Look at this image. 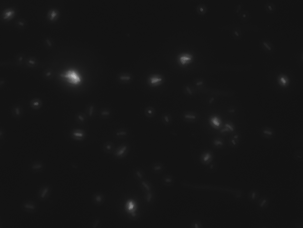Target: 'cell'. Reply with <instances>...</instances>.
<instances>
[{
	"label": "cell",
	"instance_id": "cell-1",
	"mask_svg": "<svg viewBox=\"0 0 303 228\" xmlns=\"http://www.w3.org/2000/svg\"><path fill=\"white\" fill-rule=\"evenodd\" d=\"M60 76L70 85L75 86L81 85L83 80L81 73L75 68L65 71L61 74Z\"/></svg>",
	"mask_w": 303,
	"mask_h": 228
},
{
	"label": "cell",
	"instance_id": "cell-2",
	"mask_svg": "<svg viewBox=\"0 0 303 228\" xmlns=\"http://www.w3.org/2000/svg\"><path fill=\"white\" fill-rule=\"evenodd\" d=\"M52 185L49 184H44L38 189L37 193V198L41 202L46 201L50 197L52 191Z\"/></svg>",
	"mask_w": 303,
	"mask_h": 228
},
{
	"label": "cell",
	"instance_id": "cell-3",
	"mask_svg": "<svg viewBox=\"0 0 303 228\" xmlns=\"http://www.w3.org/2000/svg\"><path fill=\"white\" fill-rule=\"evenodd\" d=\"M130 149V146L127 142L120 144L115 148L113 153V157L116 159H120L126 157Z\"/></svg>",
	"mask_w": 303,
	"mask_h": 228
},
{
	"label": "cell",
	"instance_id": "cell-4",
	"mask_svg": "<svg viewBox=\"0 0 303 228\" xmlns=\"http://www.w3.org/2000/svg\"><path fill=\"white\" fill-rule=\"evenodd\" d=\"M165 81V78L162 75L154 73L149 75L147 79L148 84L150 86L154 87L163 84Z\"/></svg>",
	"mask_w": 303,
	"mask_h": 228
},
{
	"label": "cell",
	"instance_id": "cell-5",
	"mask_svg": "<svg viewBox=\"0 0 303 228\" xmlns=\"http://www.w3.org/2000/svg\"><path fill=\"white\" fill-rule=\"evenodd\" d=\"M20 207L23 211L30 213H36L38 208V203L36 201L28 200L22 201Z\"/></svg>",
	"mask_w": 303,
	"mask_h": 228
},
{
	"label": "cell",
	"instance_id": "cell-6",
	"mask_svg": "<svg viewBox=\"0 0 303 228\" xmlns=\"http://www.w3.org/2000/svg\"><path fill=\"white\" fill-rule=\"evenodd\" d=\"M138 205L137 202L133 199L128 200L126 202L125 208L126 212L132 216L136 215Z\"/></svg>",
	"mask_w": 303,
	"mask_h": 228
},
{
	"label": "cell",
	"instance_id": "cell-7",
	"mask_svg": "<svg viewBox=\"0 0 303 228\" xmlns=\"http://www.w3.org/2000/svg\"><path fill=\"white\" fill-rule=\"evenodd\" d=\"M70 134L72 139L78 141L84 140L87 136L86 131L81 129H72L70 130Z\"/></svg>",
	"mask_w": 303,
	"mask_h": 228
},
{
	"label": "cell",
	"instance_id": "cell-8",
	"mask_svg": "<svg viewBox=\"0 0 303 228\" xmlns=\"http://www.w3.org/2000/svg\"><path fill=\"white\" fill-rule=\"evenodd\" d=\"M16 13V10L14 8L10 7L5 9L2 12L1 17L3 20L8 22L13 19Z\"/></svg>",
	"mask_w": 303,
	"mask_h": 228
},
{
	"label": "cell",
	"instance_id": "cell-9",
	"mask_svg": "<svg viewBox=\"0 0 303 228\" xmlns=\"http://www.w3.org/2000/svg\"><path fill=\"white\" fill-rule=\"evenodd\" d=\"M114 137L118 139H125L129 136L130 131L125 127H121L115 130L113 133Z\"/></svg>",
	"mask_w": 303,
	"mask_h": 228
},
{
	"label": "cell",
	"instance_id": "cell-10",
	"mask_svg": "<svg viewBox=\"0 0 303 228\" xmlns=\"http://www.w3.org/2000/svg\"><path fill=\"white\" fill-rule=\"evenodd\" d=\"M260 45L262 49L267 53H272L274 51V46L267 39H262L260 41Z\"/></svg>",
	"mask_w": 303,
	"mask_h": 228
},
{
	"label": "cell",
	"instance_id": "cell-11",
	"mask_svg": "<svg viewBox=\"0 0 303 228\" xmlns=\"http://www.w3.org/2000/svg\"><path fill=\"white\" fill-rule=\"evenodd\" d=\"M209 122L210 125L213 128L216 130L220 129L223 126L221 118L217 115L211 116L209 119Z\"/></svg>",
	"mask_w": 303,
	"mask_h": 228
},
{
	"label": "cell",
	"instance_id": "cell-12",
	"mask_svg": "<svg viewBox=\"0 0 303 228\" xmlns=\"http://www.w3.org/2000/svg\"><path fill=\"white\" fill-rule=\"evenodd\" d=\"M193 56L188 53L180 54L178 57V61L179 64L184 66L191 63L193 60Z\"/></svg>",
	"mask_w": 303,
	"mask_h": 228
},
{
	"label": "cell",
	"instance_id": "cell-13",
	"mask_svg": "<svg viewBox=\"0 0 303 228\" xmlns=\"http://www.w3.org/2000/svg\"><path fill=\"white\" fill-rule=\"evenodd\" d=\"M261 135L263 138L267 139H271L275 136V131L273 128L269 127H264L260 130Z\"/></svg>",
	"mask_w": 303,
	"mask_h": 228
},
{
	"label": "cell",
	"instance_id": "cell-14",
	"mask_svg": "<svg viewBox=\"0 0 303 228\" xmlns=\"http://www.w3.org/2000/svg\"><path fill=\"white\" fill-rule=\"evenodd\" d=\"M270 202V199L267 196H263L261 197L257 200V208L261 211L265 210L269 206Z\"/></svg>",
	"mask_w": 303,
	"mask_h": 228
},
{
	"label": "cell",
	"instance_id": "cell-15",
	"mask_svg": "<svg viewBox=\"0 0 303 228\" xmlns=\"http://www.w3.org/2000/svg\"><path fill=\"white\" fill-rule=\"evenodd\" d=\"M214 157L213 153L211 151H206L203 152L200 156V160L203 164H206L210 163Z\"/></svg>",
	"mask_w": 303,
	"mask_h": 228
},
{
	"label": "cell",
	"instance_id": "cell-16",
	"mask_svg": "<svg viewBox=\"0 0 303 228\" xmlns=\"http://www.w3.org/2000/svg\"><path fill=\"white\" fill-rule=\"evenodd\" d=\"M45 168L44 164L40 161H35L32 163L29 166V169L33 173H38L42 172Z\"/></svg>",
	"mask_w": 303,
	"mask_h": 228
},
{
	"label": "cell",
	"instance_id": "cell-17",
	"mask_svg": "<svg viewBox=\"0 0 303 228\" xmlns=\"http://www.w3.org/2000/svg\"><path fill=\"white\" fill-rule=\"evenodd\" d=\"M241 138V135L239 133L236 132L233 134L229 139L230 145L233 148L237 147L239 145Z\"/></svg>",
	"mask_w": 303,
	"mask_h": 228
},
{
	"label": "cell",
	"instance_id": "cell-18",
	"mask_svg": "<svg viewBox=\"0 0 303 228\" xmlns=\"http://www.w3.org/2000/svg\"><path fill=\"white\" fill-rule=\"evenodd\" d=\"M59 15V12L58 10L55 8H52L50 9L48 11L47 18L49 21L53 22L57 20Z\"/></svg>",
	"mask_w": 303,
	"mask_h": 228
},
{
	"label": "cell",
	"instance_id": "cell-19",
	"mask_svg": "<svg viewBox=\"0 0 303 228\" xmlns=\"http://www.w3.org/2000/svg\"><path fill=\"white\" fill-rule=\"evenodd\" d=\"M196 114L193 112L188 111L183 113L182 115L183 120L186 122H194L197 119Z\"/></svg>",
	"mask_w": 303,
	"mask_h": 228
},
{
	"label": "cell",
	"instance_id": "cell-20",
	"mask_svg": "<svg viewBox=\"0 0 303 228\" xmlns=\"http://www.w3.org/2000/svg\"><path fill=\"white\" fill-rule=\"evenodd\" d=\"M260 193L256 189H251L248 193L247 197L249 200L252 203H255L259 198Z\"/></svg>",
	"mask_w": 303,
	"mask_h": 228
},
{
	"label": "cell",
	"instance_id": "cell-21",
	"mask_svg": "<svg viewBox=\"0 0 303 228\" xmlns=\"http://www.w3.org/2000/svg\"><path fill=\"white\" fill-rule=\"evenodd\" d=\"M115 148V144L111 141H108L105 142L102 145L103 151L107 153H113Z\"/></svg>",
	"mask_w": 303,
	"mask_h": 228
},
{
	"label": "cell",
	"instance_id": "cell-22",
	"mask_svg": "<svg viewBox=\"0 0 303 228\" xmlns=\"http://www.w3.org/2000/svg\"><path fill=\"white\" fill-rule=\"evenodd\" d=\"M12 115L16 118L21 117L23 115V110L20 106L16 105L12 107L11 109Z\"/></svg>",
	"mask_w": 303,
	"mask_h": 228
},
{
	"label": "cell",
	"instance_id": "cell-23",
	"mask_svg": "<svg viewBox=\"0 0 303 228\" xmlns=\"http://www.w3.org/2000/svg\"><path fill=\"white\" fill-rule=\"evenodd\" d=\"M277 79L279 84L282 87H286L289 85L290 82L289 78L285 75H280Z\"/></svg>",
	"mask_w": 303,
	"mask_h": 228
},
{
	"label": "cell",
	"instance_id": "cell-24",
	"mask_svg": "<svg viewBox=\"0 0 303 228\" xmlns=\"http://www.w3.org/2000/svg\"><path fill=\"white\" fill-rule=\"evenodd\" d=\"M30 107L34 109H39L42 106L43 102L39 98H34L31 100L30 102Z\"/></svg>",
	"mask_w": 303,
	"mask_h": 228
},
{
	"label": "cell",
	"instance_id": "cell-25",
	"mask_svg": "<svg viewBox=\"0 0 303 228\" xmlns=\"http://www.w3.org/2000/svg\"><path fill=\"white\" fill-rule=\"evenodd\" d=\"M161 119L162 123L166 126L170 125L172 122V116L168 112L163 113L161 116Z\"/></svg>",
	"mask_w": 303,
	"mask_h": 228
},
{
	"label": "cell",
	"instance_id": "cell-26",
	"mask_svg": "<svg viewBox=\"0 0 303 228\" xmlns=\"http://www.w3.org/2000/svg\"><path fill=\"white\" fill-rule=\"evenodd\" d=\"M133 76L130 73H124L121 74L119 77V80L123 83H128L131 82L133 79Z\"/></svg>",
	"mask_w": 303,
	"mask_h": 228
},
{
	"label": "cell",
	"instance_id": "cell-27",
	"mask_svg": "<svg viewBox=\"0 0 303 228\" xmlns=\"http://www.w3.org/2000/svg\"><path fill=\"white\" fill-rule=\"evenodd\" d=\"M144 112L146 116L149 118H152L154 117L156 113L155 108L150 106L146 107L145 109Z\"/></svg>",
	"mask_w": 303,
	"mask_h": 228
},
{
	"label": "cell",
	"instance_id": "cell-28",
	"mask_svg": "<svg viewBox=\"0 0 303 228\" xmlns=\"http://www.w3.org/2000/svg\"><path fill=\"white\" fill-rule=\"evenodd\" d=\"M235 129V126L232 123L227 122L225 124L223 128L220 130V132L223 133L232 132Z\"/></svg>",
	"mask_w": 303,
	"mask_h": 228
},
{
	"label": "cell",
	"instance_id": "cell-29",
	"mask_svg": "<svg viewBox=\"0 0 303 228\" xmlns=\"http://www.w3.org/2000/svg\"><path fill=\"white\" fill-rule=\"evenodd\" d=\"M152 167L153 171L156 173H160L164 169L163 164L160 162H157L153 163Z\"/></svg>",
	"mask_w": 303,
	"mask_h": 228
},
{
	"label": "cell",
	"instance_id": "cell-30",
	"mask_svg": "<svg viewBox=\"0 0 303 228\" xmlns=\"http://www.w3.org/2000/svg\"><path fill=\"white\" fill-rule=\"evenodd\" d=\"M26 65L29 67H36L38 64V60L34 57L29 56L25 61Z\"/></svg>",
	"mask_w": 303,
	"mask_h": 228
},
{
	"label": "cell",
	"instance_id": "cell-31",
	"mask_svg": "<svg viewBox=\"0 0 303 228\" xmlns=\"http://www.w3.org/2000/svg\"><path fill=\"white\" fill-rule=\"evenodd\" d=\"M14 24L15 26L17 28L20 29H23L26 27L27 22L24 19L19 18L16 20Z\"/></svg>",
	"mask_w": 303,
	"mask_h": 228
},
{
	"label": "cell",
	"instance_id": "cell-32",
	"mask_svg": "<svg viewBox=\"0 0 303 228\" xmlns=\"http://www.w3.org/2000/svg\"><path fill=\"white\" fill-rule=\"evenodd\" d=\"M265 8L266 12L270 14L273 13L276 10L275 5L271 2L266 3L265 4Z\"/></svg>",
	"mask_w": 303,
	"mask_h": 228
},
{
	"label": "cell",
	"instance_id": "cell-33",
	"mask_svg": "<svg viewBox=\"0 0 303 228\" xmlns=\"http://www.w3.org/2000/svg\"><path fill=\"white\" fill-rule=\"evenodd\" d=\"M54 75V72L52 69L47 68L45 70L43 73V76L45 79L50 80Z\"/></svg>",
	"mask_w": 303,
	"mask_h": 228
},
{
	"label": "cell",
	"instance_id": "cell-34",
	"mask_svg": "<svg viewBox=\"0 0 303 228\" xmlns=\"http://www.w3.org/2000/svg\"><path fill=\"white\" fill-rule=\"evenodd\" d=\"M224 143L223 139L220 137H217L214 139L213 141V144L214 146L217 148H220L223 146Z\"/></svg>",
	"mask_w": 303,
	"mask_h": 228
},
{
	"label": "cell",
	"instance_id": "cell-35",
	"mask_svg": "<svg viewBox=\"0 0 303 228\" xmlns=\"http://www.w3.org/2000/svg\"><path fill=\"white\" fill-rule=\"evenodd\" d=\"M76 120L77 122L80 124H85L86 121V118L85 116L82 113L78 114L76 117Z\"/></svg>",
	"mask_w": 303,
	"mask_h": 228
},
{
	"label": "cell",
	"instance_id": "cell-36",
	"mask_svg": "<svg viewBox=\"0 0 303 228\" xmlns=\"http://www.w3.org/2000/svg\"><path fill=\"white\" fill-rule=\"evenodd\" d=\"M303 151L301 150L296 151L294 153V158L296 160L302 161H303Z\"/></svg>",
	"mask_w": 303,
	"mask_h": 228
},
{
	"label": "cell",
	"instance_id": "cell-37",
	"mask_svg": "<svg viewBox=\"0 0 303 228\" xmlns=\"http://www.w3.org/2000/svg\"><path fill=\"white\" fill-rule=\"evenodd\" d=\"M239 17L242 21H246L249 20L250 15L248 11H243L240 12L239 14Z\"/></svg>",
	"mask_w": 303,
	"mask_h": 228
},
{
	"label": "cell",
	"instance_id": "cell-38",
	"mask_svg": "<svg viewBox=\"0 0 303 228\" xmlns=\"http://www.w3.org/2000/svg\"><path fill=\"white\" fill-rule=\"evenodd\" d=\"M25 56L23 54H18L16 56V62L18 64H22L25 61Z\"/></svg>",
	"mask_w": 303,
	"mask_h": 228
},
{
	"label": "cell",
	"instance_id": "cell-39",
	"mask_svg": "<svg viewBox=\"0 0 303 228\" xmlns=\"http://www.w3.org/2000/svg\"><path fill=\"white\" fill-rule=\"evenodd\" d=\"M197 12L200 15H203L207 11L206 6L204 4H200L198 5L196 9Z\"/></svg>",
	"mask_w": 303,
	"mask_h": 228
},
{
	"label": "cell",
	"instance_id": "cell-40",
	"mask_svg": "<svg viewBox=\"0 0 303 228\" xmlns=\"http://www.w3.org/2000/svg\"><path fill=\"white\" fill-rule=\"evenodd\" d=\"M44 43L45 46L49 48H51L54 44V42L52 39L50 37H47L44 41Z\"/></svg>",
	"mask_w": 303,
	"mask_h": 228
},
{
	"label": "cell",
	"instance_id": "cell-41",
	"mask_svg": "<svg viewBox=\"0 0 303 228\" xmlns=\"http://www.w3.org/2000/svg\"><path fill=\"white\" fill-rule=\"evenodd\" d=\"M242 32L239 29H235L233 31V35L234 38L237 39H239L242 36Z\"/></svg>",
	"mask_w": 303,
	"mask_h": 228
},
{
	"label": "cell",
	"instance_id": "cell-42",
	"mask_svg": "<svg viewBox=\"0 0 303 228\" xmlns=\"http://www.w3.org/2000/svg\"><path fill=\"white\" fill-rule=\"evenodd\" d=\"M110 114L109 111L107 110H102L100 113L101 116L103 118H107L109 116Z\"/></svg>",
	"mask_w": 303,
	"mask_h": 228
},
{
	"label": "cell",
	"instance_id": "cell-43",
	"mask_svg": "<svg viewBox=\"0 0 303 228\" xmlns=\"http://www.w3.org/2000/svg\"><path fill=\"white\" fill-rule=\"evenodd\" d=\"M186 88L187 91L189 93L190 95L192 94V92L191 91L189 87L188 86H187Z\"/></svg>",
	"mask_w": 303,
	"mask_h": 228
},
{
	"label": "cell",
	"instance_id": "cell-44",
	"mask_svg": "<svg viewBox=\"0 0 303 228\" xmlns=\"http://www.w3.org/2000/svg\"><path fill=\"white\" fill-rule=\"evenodd\" d=\"M214 100V98H213V97H212V98H211V99H210V100L209 101V103L210 104H211V103H212V101H213V100Z\"/></svg>",
	"mask_w": 303,
	"mask_h": 228
},
{
	"label": "cell",
	"instance_id": "cell-45",
	"mask_svg": "<svg viewBox=\"0 0 303 228\" xmlns=\"http://www.w3.org/2000/svg\"><path fill=\"white\" fill-rule=\"evenodd\" d=\"M203 82L202 81H201V82L197 83H196V85H200L202 84H203Z\"/></svg>",
	"mask_w": 303,
	"mask_h": 228
},
{
	"label": "cell",
	"instance_id": "cell-46",
	"mask_svg": "<svg viewBox=\"0 0 303 228\" xmlns=\"http://www.w3.org/2000/svg\"><path fill=\"white\" fill-rule=\"evenodd\" d=\"M234 111V110H233V109L231 110H229L228 111V112H233Z\"/></svg>",
	"mask_w": 303,
	"mask_h": 228
}]
</instances>
